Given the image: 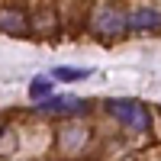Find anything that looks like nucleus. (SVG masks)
I'll return each instance as SVG.
<instances>
[{
    "mask_svg": "<svg viewBox=\"0 0 161 161\" xmlns=\"http://www.w3.org/2000/svg\"><path fill=\"white\" fill-rule=\"evenodd\" d=\"M52 80H55V77H32V80H29V97H32L36 103L52 97Z\"/></svg>",
    "mask_w": 161,
    "mask_h": 161,
    "instance_id": "obj_7",
    "label": "nucleus"
},
{
    "mask_svg": "<svg viewBox=\"0 0 161 161\" xmlns=\"http://www.w3.org/2000/svg\"><path fill=\"white\" fill-rule=\"evenodd\" d=\"M161 26V10L155 7H139L129 13V32H152Z\"/></svg>",
    "mask_w": 161,
    "mask_h": 161,
    "instance_id": "obj_4",
    "label": "nucleus"
},
{
    "mask_svg": "<svg viewBox=\"0 0 161 161\" xmlns=\"http://www.w3.org/2000/svg\"><path fill=\"white\" fill-rule=\"evenodd\" d=\"M3 155H10V129H3Z\"/></svg>",
    "mask_w": 161,
    "mask_h": 161,
    "instance_id": "obj_8",
    "label": "nucleus"
},
{
    "mask_svg": "<svg viewBox=\"0 0 161 161\" xmlns=\"http://www.w3.org/2000/svg\"><path fill=\"white\" fill-rule=\"evenodd\" d=\"M0 26H3V32H10V36H23L26 32V19L16 10H3L0 13Z\"/></svg>",
    "mask_w": 161,
    "mask_h": 161,
    "instance_id": "obj_5",
    "label": "nucleus"
},
{
    "mask_svg": "<svg viewBox=\"0 0 161 161\" xmlns=\"http://www.w3.org/2000/svg\"><path fill=\"white\" fill-rule=\"evenodd\" d=\"M90 71L87 68H74V64H58V68H52V77L61 80V84H74V80H84Z\"/></svg>",
    "mask_w": 161,
    "mask_h": 161,
    "instance_id": "obj_6",
    "label": "nucleus"
},
{
    "mask_svg": "<svg viewBox=\"0 0 161 161\" xmlns=\"http://www.w3.org/2000/svg\"><path fill=\"white\" fill-rule=\"evenodd\" d=\"M93 29L100 36L129 32V13H119L116 7H103V10H97V16H93Z\"/></svg>",
    "mask_w": 161,
    "mask_h": 161,
    "instance_id": "obj_3",
    "label": "nucleus"
},
{
    "mask_svg": "<svg viewBox=\"0 0 161 161\" xmlns=\"http://www.w3.org/2000/svg\"><path fill=\"white\" fill-rule=\"evenodd\" d=\"M106 113L116 116L119 123H123L126 129H132V132H145L152 126L148 106L139 103V100H106Z\"/></svg>",
    "mask_w": 161,
    "mask_h": 161,
    "instance_id": "obj_1",
    "label": "nucleus"
},
{
    "mask_svg": "<svg viewBox=\"0 0 161 161\" xmlns=\"http://www.w3.org/2000/svg\"><path fill=\"white\" fill-rule=\"evenodd\" d=\"M36 110L45 116H80L90 110V103L84 97H48V100H39Z\"/></svg>",
    "mask_w": 161,
    "mask_h": 161,
    "instance_id": "obj_2",
    "label": "nucleus"
}]
</instances>
